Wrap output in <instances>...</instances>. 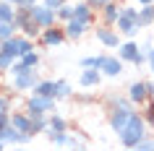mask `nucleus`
Returning a JSON list of instances; mask_svg holds the SVG:
<instances>
[{
	"label": "nucleus",
	"mask_w": 154,
	"mask_h": 151,
	"mask_svg": "<svg viewBox=\"0 0 154 151\" xmlns=\"http://www.w3.org/2000/svg\"><path fill=\"white\" fill-rule=\"evenodd\" d=\"M84 83H94V81H97V73H84Z\"/></svg>",
	"instance_id": "nucleus-8"
},
{
	"label": "nucleus",
	"mask_w": 154,
	"mask_h": 151,
	"mask_svg": "<svg viewBox=\"0 0 154 151\" xmlns=\"http://www.w3.org/2000/svg\"><path fill=\"white\" fill-rule=\"evenodd\" d=\"M120 133H123V143L138 146V143H141V135H144V122H141L136 115H131V120L125 122V128H123Z\"/></svg>",
	"instance_id": "nucleus-1"
},
{
	"label": "nucleus",
	"mask_w": 154,
	"mask_h": 151,
	"mask_svg": "<svg viewBox=\"0 0 154 151\" xmlns=\"http://www.w3.org/2000/svg\"><path fill=\"white\" fill-rule=\"evenodd\" d=\"M11 34V26L8 24H0V37H8Z\"/></svg>",
	"instance_id": "nucleus-11"
},
{
	"label": "nucleus",
	"mask_w": 154,
	"mask_h": 151,
	"mask_svg": "<svg viewBox=\"0 0 154 151\" xmlns=\"http://www.w3.org/2000/svg\"><path fill=\"white\" fill-rule=\"evenodd\" d=\"M123 57H128L133 63H141V55L136 52V44H125V47H123Z\"/></svg>",
	"instance_id": "nucleus-4"
},
{
	"label": "nucleus",
	"mask_w": 154,
	"mask_h": 151,
	"mask_svg": "<svg viewBox=\"0 0 154 151\" xmlns=\"http://www.w3.org/2000/svg\"><path fill=\"white\" fill-rule=\"evenodd\" d=\"M99 37H102V39H105L107 44H115V37H112V34H107V32H102V34H99Z\"/></svg>",
	"instance_id": "nucleus-9"
},
{
	"label": "nucleus",
	"mask_w": 154,
	"mask_h": 151,
	"mask_svg": "<svg viewBox=\"0 0 154 151\" xmlns=\"http://www.w3.org/2000/svg\"><path fill=\"white\" fill-rule=\"evenodd\" d=\"M91 3H107V0H91Z\"/></svg>",
	"instance_id": "nucleus-15"
},
{
	"label": "nucleus",
	"mask_w": 154,
	"mask_h": 151,
	"mask_svg": "<svg viewBox=\"0 0 154 151\" xmlns=\"http://www.w3.org/2000/svg\"><path fill=\"white\" fill-rule=\"evenodd\" d=\"M81 32H84V24H81V21H79V24L73 21V24L68 26V34H73V37H76V34H81Z\"/></svg>",
	"instance_id": "nucleus-5"
},
{
	"label": "nucleus",
	"mask_w": 154,
	"mask_h": 151,
	"mask_svg": "<svg viewBox=\"0 0 154 151\" xmlns=\"http://www.w3.org/2000/svg\"><path fill=\"white\" fill-rule=\"evenodd\" d=\"M146 91H149L146 83H133V86H131V99H138V102H141L146 96Z\"/></svg>",
	"instance_id": "nucleus-3"
},
{
	"label": "nucleus",
	"mask_w": 154,
	"mask_h": 151,
	"mask_svg": "<svg viewBox=\"0 0 154 151\" xmlns=\"http://www.w3.org/2000/svg\"><path fill=\"white\" fill-rule=\"evenodd\" d=\"M57 39H60V34H55V32L47 34V42H57Z\"/></svg>",
	"instance_id": "nucleus-12"
},
{
	"label": "nucleus",
	"mask_w": 154,
	"mask_h": 151,
	"mask_svg": "<svg viewBox=\"0 0 154 151\" xmlns=\"http://www.w3.org/2000/svg\"><path fill=\"white\" fill-rule=\"evenodd\" d=\"M131 115H133V112H128V110H120V112H118V115H115L112 125L118 128V130H123V128H125V122H128V120H131Z\"/></svg>",
	"instance_id": "nucleus-2"
},
{
	"label": "nucleus",
	"mask_w": 154,
	"mask_h": 151,
	"mask_svg": "<svg viewBox=\"0 0 154 151\" xmlns=\"http://www.w3.org/2000/svg\"><path fill=\"white\" fill-rule=\"evenodd\" d=\"M52 89H55L52 83H45V86H39V94H52Z\"/></svg>",
	"instance_id": "nucleus-10"
},
{
	"label": "nucleus",
	"mask_w": 154,
	"mask_h": 151,
	"mask_svg": "<svg viewBox=\"0 0 154 151\" xmlns=\"http://www.w3.org/2000/svg\"><path fill=\"white\" fill-rule=\"evenodd\" d=\"M37 18L42 24H50V11H37Z\"/></svg>",
	"instance_id": "nucleus-6"
},
{
	"label": "nucleus",
	"mask_w": 154,
	"mask_h": 151,
	"mask_svg": "<svg viewBox=\"0 0 154 151\" xmlns=\"http://www.w3.org/2000/svg\"><path fill=\"white\" fill-rule=\"evenodd\" d=\"M149 60H152V65H154V50H149Z\"/></svg>",
	"instance_id": "nucleus-13"
},
{
	"label": "nucleus",
	"mask_w": 154,
	"mask_h": 151,
	"mask_svg": "<svg viewBox=\"0 0 154 151\" xmlns=\"http://www.w3.org/2000/svg\"><path fill=\"white\" fill-rule=\"evenodd\" d=\"M55 3H60V0H50V5H55Z\"/></svg>",
	"instance_id": "nucleus-14"
},
{
	"label": "nucleus",
	"mask_w": 154,
	"mask_h": 151,
	"mask_svg": "<svg viewBox=\"0 0 154 151\" xmlns=\"http://www.w3.org/2000/svg\"><path fill=\"white\" fill-rule=\"evenodd\" d=\"M0 110H3V102H0Z\"/></svg>",
	"instance_id": "nucleus-16"
},
{
	"label": "nucleus",
	"mask_w": 154,
	"mask_h": 151,
	"mask_svg": "<svg viewBox=\"0 0 154 151\" xmlns=\"http://www.w3.org/2000/svg\"><path fill=\"white\" fill-rule=\"evenodd\" d=\"M0 18H3V21H8V18H11V11H8V5H0Z\"/></svg>",
	"instance_id": "nucleus-7"
}]
</instances>
